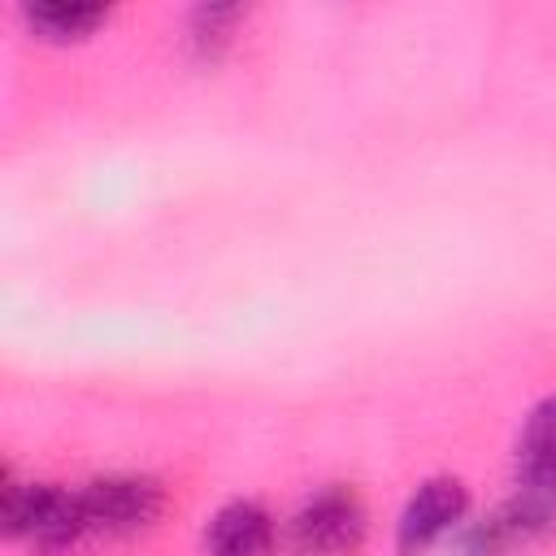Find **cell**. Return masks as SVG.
Wrapping results in <instances>:
<instances>
[{
    "instance_id": "cell-8",
    "label": "cell",
    "mask_w": 556,
    "mask_h": 556,
    "mask_svg": "<svg viewBox=\"0 0 556 556\" xmlns=\"http://www.w3.org/2000/svg\"><path fill=\"white\" fill-rule=\"evenodd\" d=\"M109 13H113L109 4H61V0H52V4H26L22 9L26 26L43 43H78V39L96 35L109 22Z\"/></svg>"
},
{
    "instance_id": "cell-4",
    "label": "cell",
    "mask_w": 556,
    "mask_h": 556,
    "mask_svg": "<svg viewBox=\"0 0 556 556\" xmlns=\"http://www.w3.org/2000/svg\"><path fill=\"white\" fill-rule=\"evenodd\" d=\"M365 504L352 486L313 491L287 521V543L295 556H352L365 543Z\"/></svg>"
},
{
    "instance_id": "cell-6",
    "label": "cell",
    "mask_w": 556,
    "mask_h": 556,
    "mask_svg": "<svg viewBox=\"0 0 556 556\" xmlns=\"http://www.w3.org/2000/svg\"><path fill=\"white\" fill-rule=\"evenodd\" d=\"M208 556H274V517L256 500L222 504L204 526Z\"/></svg>"
},
{
    "instance_id": "cell-7",
    "label": "cell",
    "mask_w": 556,
    "mask_h": 556,
    "mask_svg": "<svg viewBox=\"0 0 556 556\" xmlns=\"http://www.w3.org/2000/svg\"><path fill=\"white\" fill-rule=\"evenodd\" d=\"M517 486L556 495V395L539 400L517 434Z\"/></svg>"
},
{
    "instance_id": "cell-2",
    "label": "cell",
    "mask_w": 556,
    "mask_h": 556,
    "mask_svg": "<svg viewBox=\"0 0 556 556\" xmlns=\"http://www.w3.org/2000/svg\"><path fill=\"white\" fill-rule=\"evenodd\" d=\"M78 491V521H83V543H117L143 534L161 508L165 491L152 478L139 473H109L96 482L74 486Z\"/></svg>"
},
{
    "instance_id": "cell-1",
    "label": "cell",
    "mask_w": 556,
    "mask_h": 556,
    "mask_svg": "<svg viewBox=\"0 0 556 556\" xmlns=\"http://www.w3.org/2000/svg\"><path fill=\"white\" fill-rule=\"evenodd\" d=\"M0 517L4 530L35 552H70L83 543V521H78V491L56 486V482H17L13 469H4L0 486Z\"/></svg>"
},
{
    "instance_id": "cell-9",
    "label": "cell",
    "mask_w": 556,
    "mask_h": 556,
    "mask_svg": "<svg viewBox=\"0 0 556 556\" xmlns=\"http://www.w3.org/2000/svg\"><path fill=\"white\" fill-rule=\"evenodd\" d=\"M243 17L248 13L239 4H200V9H191V17H187V43H191V52L200 61H217L230 48V39H235V30H239Z\"/></svg>"
},
{
    "instance_id": "cell-5",
    "label": "cell",
    "mask_w": 556,
    "mask_h": 556,
    "mask_svg": "<svg viewBox=\"0 0 556 556\" xmlns=\"http://www.w3.org/2000/svg\"><path fill=\"white\" fill-rule=\"evenodd\" d=\"M465 513H469V491L460 478H447V473L426 478L400 508L395 556H426L434 543H443L465 526Z\"/></svg>"
},
{
    "instance_id": "cell-3",
    "label": "cell",
    "mask_w": 556,
    "mask_h": 556,
    "mask_svg": "<svg viewBox=\"0 0 556 556\" xmlns=\"http://www.w3.org/2000/svg\"><path fill=\"white\" fill-rule=\"evenodd\" d=\"M547 534H556V495L517 486L486 517L465 521L456 530V552L460 556H513V552L534 547Z\"/></svg>"
}]
</instances>
